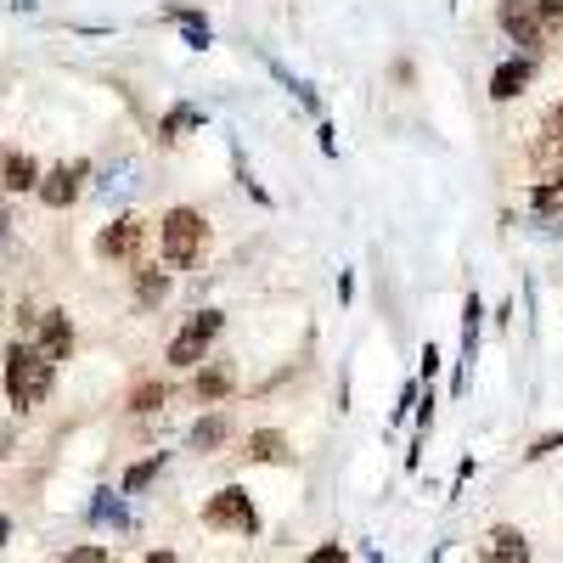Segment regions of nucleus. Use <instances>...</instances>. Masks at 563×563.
I'll list each match as a JSON object with an SVG mask.
<instances>
[{"label":"nucleus","instance_id":"nucleus-1","mask_svg":"<svg viewBox=\"0 0 563 563\" xmlns=\"http://www.w3.org/2000/svg\"><path fill=\"white\" fill-rule=\"evenodd\" d=\"M52 378H57V366L45 361V355H34L29 344H12L7 350V395H12L18 411H34L45 395H52Z\"/></svg>","mask_w":563,"mask_h":563},{"label":"nucleus","instance_id":"nucleus-2","mask_svg":"<svg viewBox=\"0 0 563 563\" xmlns=\"http://www.w3.org/2000/svg\"><path fill=\"white\" fill-rule=\"evenodd\" d=\"M158 249H164V265H198L203 254V214L198 209H169L164 225H158Z\"/></svg>","mask_w":563,"mask_h":563},{"label":"nucleus","instance_id":"nucleus-3","mask_svg":"<svg viewBox=\"0 0 563 563\" xmlns=\"http://www.w3.org/2000/svg\"><path fill=\"white\" fill-rule=\"evenodd\" d=\"M203 525H209V530H231V536H260V507L249 501L243 485H225V490L209 496Z\"/></svg>","mask_w":563,"mask_h":563},{"label":"nucleus","instance_id":"nucleus-4","mask_svg":"<svg viewBox=\"0 0 563 563\" xmlns=\"http://www.w3.org/2000/svg\"><path fill=\"white\" fill-rule=\"evenodd\" d=\"M220 339V310H198V316H186V327L169 339V366H198L209 355V344Z\"/></svg>","mask_w":563,"mask_h":563},{"label":"nucleus","instance_id":"nucleus-5","mask_svg":"<svg viewBox=\"0 0 563 563\" xmlns=\"http://www.w3.org/2000/svg\"><path fill=\"white\" fill-rule=\"evenodd\" d=\"M85 175H90V164H85V158L45 169V175H40V186H34V198H40L45 209H68V203L85 192Z\"/></svg>","mask_w":563,"mask_h":563},{"label":"nucleus","instance_id":"nucleus-6","mask_svg":"<svg viewBox=\"0 0 563 563\" xmlns=\"http://www.w3.org/2000/svg\"><path fill=\"white\" fill-rule=\"evenodd\" d=\"M29 327H34V344H29L34 355H45L52 366L74 355V327H68V310H40Z\"/></svg>","mask_w":563,"mask_h":563},{"label":"nucleus","instance_id":"nucleus-7","mask_svg":"<svg viewBox=\"0 0 563 563\" xmlns=\"http://www.w3.org/2000/svg\"><path fill=\"white\" fill-rule=\"evenodd\" d=\"M501 29H507V40L519 45L525 57H536L541 45H547V34H541V18H536V0H501Z\"/></svg>","mask_w":563,"mask_h":563},{"label":"nucleus","instance_id":"nucleus-8","mask_svg":"<svg viewBox=\"0 0 563 563\" xmlns=\"http://www.w3.org/2000/svg\"><path fill=\"white\" fill-rule=\"evenodd\" d=\"M141 238H147V225L124 214V220H113L102 238H97V254H102V260H135V254H141Z\"/></svg>","mask_w":563,"mask_h":563},{"label":"nucleus","instance_id":"nucleus-9","mask_svg":"<svg viewBox=\"0 0 563 563\" xmlns=\"http://www.w3.org/2000/svg\"><path fill=\"white\" fill-rule=\"evenodd\" d=\"M536 79V57H507L496 74H490V102H512V97H519V90Z\"/></svg>","mask_w":563,"mask_h":563},{"label":"nucleus","instance_id":"nucleus-10","mask_svg":"<svg viewBox=\"0 0 563 563\" xmlns=\"http://www.w3.org/2000/svg\"><path fill=\"white\" fill-rule=\"evenodd\" d=\"M479 563H530V541L512 530V525H496L485 536V558Z\"/></svg>","mask_w":563,"mask_h":563},{"label":"nucleus","instance_id":"nucleus-11","mask_svg":"<svg viewBox=\"0 0 563 563\" xmlns=\"http://www.w3.org/2000/svg\"><path fill=\"white\" fill-rule=\"evenodd\" d=\"M0 186H7V192H34V186H40V164L29 153H7V158H0Z\"/></svg>","mask_w":563,"mask_h":563},{"label":"nucleus","instance_id":"nucleus-12","mask_svg":"<svg viewBox=\"0 0 563 563\" xmlns=\"http://www.w3.org/2000/svg\"><path fill=\"white\" fill-rule=\"evenodd\" d=\"M249 462H294L288 434H276V429H254V434H249Z\"/></svg>","mask_w":563,"mask_h":563},{"label":"nucleus","instance_id":"nucleus-13","mask_svg":"<svg viewBox=\"0 0 563 563\" xmlns=\"http://www.w3.org/2000/svg\"><path fill=\"white\" fill-rule=\"evenodd\" d=\"M186 130H203V108H192V102H175V108L158 119V141H180Z\"/></svg>","mask_w":563,"mask_h":563},{"label":"nucleus","instance_id":"nucleus-14","mask_svg":"<svg viewBox=\"0 0 563 563\" xmlns=\"http://www.w3.org/2000/svg\"><path fill=\"white\" fill-rule=\"evenodd\" d=\"M536 158H541V164H563V102H558V108L547 113V124H541Z\"/></svg>","mask_w":563,"mask_h":563},{"label":"nucleus","instance_id":"nucleus-15","mask_svg":"<svg viewBox=\"0 0 563 563\" xmlns=\"http://www.w3.org/2000/svg\"><path fill=\"white\" fill-rule=\"evenodd\" d=\"M164 18L180 23V34H186V45H192V52H203V45L214 40V34H209V18H198L192 7H164Z\"/></svg>","mask_w":563,"mask_h":563},{"label":"nucleus","instance_id":"nucleus-16","mask_svg":"<svg viewBox=\"0 0 563 563\" xmlns=\"http://www.w3.org/2000/svg\"><path fill=\"white\" fill-rule=\"evenodd\" d=\"M164 462H169L164 451H153V456H141V462L130 467V474H124V496H141V490H147V485H153V479L164 474Z\"/></svg>","mask_w":563,"mask_h":563},{"label":"nucleus","instance_id":"nucleus-17","mask_svg":"<svg viewBox=\"0 0 563 563\" xmlns=\"http://www.w3.org/2000/svg\"><path fill=\"white\" fill-rule=\"evenodd\" d=\"M164 294H169V276H164V271H153V265H141V271H135V299L153 310Z\"/></svg>","mask_w":563,"mask_h":563},{"label":"nucleus","instance_id":"nucleus-18","mask_svg":"<svg viewBox=\"0 0 563 563\" xmlns=\"http://www.w3.org/2000/svg\"><path fill=\"white\" fill-rule=\"evenodd\" d=\"M231 395V366H203L198 372V400H225Z\"/></svg>","mask_w":563,"mask_h":563},{"label":"nucleus","instance_id":"nucleus-19","mask_svg":"<svg viewBox=\"0 0 563 563\" xmlns=\"http://www.w3.org/2000/svg\"><path fill=\"white\" fill-rule=\"evenodd\" d=\"M530 203L541 209V214H563V169L552 175V180H541L536 192H530Z\"/></svg>","mask_w":563,"mask_h":563},{"label":"nucleus","instance_id":"nucleus-20","mask_svg":"<svg viewBox=\"0 0 563 563\" xmlns=\"http://www.w3.org/2000/svg\"><path fill=\"white\" fill-rule=\"evenodd\" d=\"M479 299H467L462 305V361H474V350H479Z\"/></svg>","mask_w":563,"mask_h":563},{"label":"nucleus","instance_id":"nucleus-21","mask_svg":"<svg viewBox=\"0 0 563 563\" xmlns=\"http://www.w3.org/2000/svg\"><path fill=\"white\" fill-rule=\"evenodd\" d=\"M164 400H169V389H164V384H135V389H130V411H135V417L158 411Z\"/></svg>","mask_w":563,"mask_h":563},{"label":"nucleus","instance_id":"nucleus-22","mask_svg":"<svg viewBox=\"0 0 563 563\" xmlns=\"http://www.w3.org/2000/svg\"><path fill=\"white\" fill-rule=\"evenodd\" d=\"M225 429H231L225 417H203L198 429H192V451H214V445L225 440Z\"/></svg>","mask_w":563,"mask_h":563},{"label":"nucleus","instance_id":"nucleus-23","mask_svg":"<svg viewBox=\"0 0 563 563\" xmlns=\"http://www.w3.org/2000/svg\"><path fill=\"white\" fill-rule=\"evenodd\" d=\"M536 18H541V34L552 40L563 29V0H536Z\"/></svg>","mask_w":563,"mask_h":563},{"label":"nucleus","instance_id":"nucleus-24","mask_svg":"<svg viewBox=\"0 0 563 563\" xmlns=\"http://www.w3.org/2000/svg\"><path fill=\"white\" fill-rule=\"evenodd\" d=\"M63 563H108V547H97V541L74 547V552H63Z\"/></svg>","mask_w":563,"mask_h":563},{"label":"nucleus","instance_id":"nucleus-25","mask_svg":"<svg viewBox=\"0 0 563 563\" xmlns=\"http://www.w3.org/2000/svg\"><path fill=\"white\" fill-rule=\"evenodd\" d=\"M552 451H563V434H541L525 456H530V462H541V456H552Z\"/></svg>","mask_w":563,"mask_h":563},{"label":"nucleus","instance_id":"nucleus-26","mask_svg":"<svg viewBox=\"0 0 563 563\" xmlns=\"http://www.w3.org/2000/svg\"><path fill=\"white\" fill-rule=\"evenodd\" d=\"M305 563H350V558H344V547H339V541H327V547H316Z\"/></svg>","mask_w":563,"mask_h":563},{"label":"nucleus","instance_id":"nucleus-27","mask_svg":"<svg viewBox=\"0 0 563 563\" xmlns=\"http://www.w3.org/2000/svg\"><path fill=\"white\" fill-rule=\"evenodd\" d=\"M434 372H440V350L429 344V350H422V378H434Z\"/></svg>","mask_w":563,"mask_h":563},{"label":"nucleus","instance_id":"nucleus-28","mask_svg":"<svg viewBox=\"0 0 563 563\" xmlns=\"http://www.w3.org/2000/svg\"><path fill=\"white\" fill-rule=\"evenodd\" d=\"M141 563H175V552H169V547H158V552H147Z\"/></svg>","mask_w":563,"mask_h":563},{"label":"nucleus","instance_id":"nucleus-29","mask_svg":"<svg viewBox=\"0 0 563 563\" xmlns=\"http://www.w3.org/2000/svg\"><path fill=\"white\" fill-rule=\"evenodd\" d=\"M7 456H12V434H7V429H0V462H7Z\"/></svg>","mask_w":563,"mask_h":563},{"label":"nucleus","instance_id":"nucleus-30","mask_svg":"<svg viewBox=\"0 0 563 563\" xmlns=\"http://www.w3.org/2000/svg\"><path fill=\"white\" fill-rule=\"evenodd\" d=\"M7 541H12V525H7V519H0V547H7Z\"/></svg>","mask_w":563,"mask_h":563},{"label":"nucleus","instance_id":"nucleus-31","mask_svg":"<svg viewBox=\"0 0 563 563\" xmlns=\"http://www.w3.org/2000/svg\"><path fill=\"white\" fill-rule=\"evenodd\" d=\"M0 238H7V214H0Z\"/></svg>","mask_w":563,"mask_h":563}]
</instances>
